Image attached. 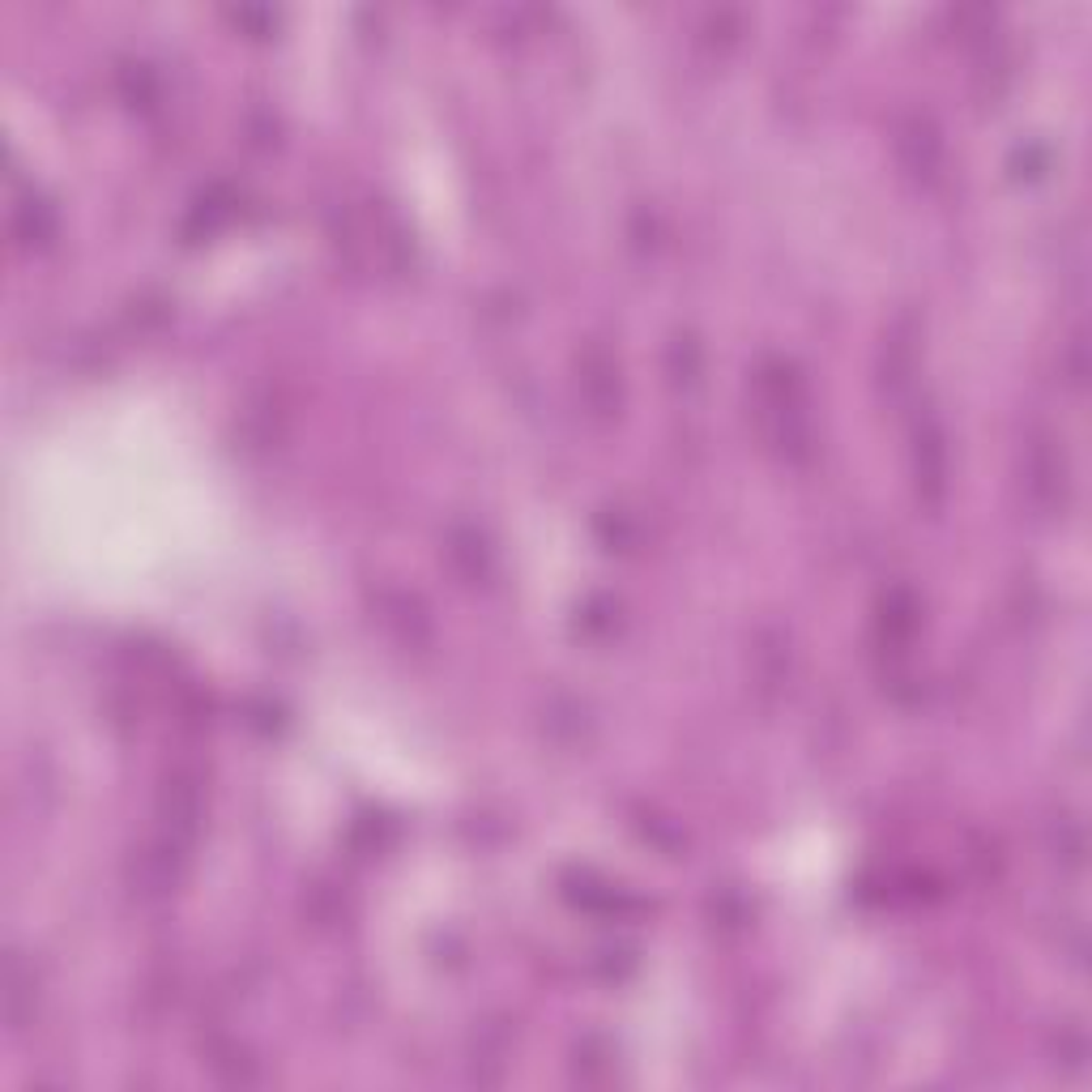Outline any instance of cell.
<instances>
[{"label": "cell", "instance_id": "obj_1", "mask_svg": "<svg viewBox=\"0 0 1092 1092\" xmlns=\"http://www.w3.org/2000/svg\"><path fill=\"white\" fill-rule=\"evenodd\" d=\"M896 154L913 180H935L943 167V137L926 116H905L896 128Z\"/></svg>", "mask_w": 1092, "mask_h": 1092}, {"label": "cell", "instance_id": "obj_2", "mask_svg": "<svg viewBox=\"0 0 1092 1092\" xmlns=\"http://www.w3.org/2000/svg\"><path fill=\"white\" fill-rule=\"evenodd\" d=\"M913 474H918V491L926 504H939L947 491V444L935 422L918 432V448H913Z\"/></svg>", "mask_w": 1092, "mask_h": 1092}, {"label": "cell", "instance_id": "obj_3", "mask_svg": "<svg viewBox=\"0 0 1092 1092\" xmlns=\"http://www.w3.org/2000/svg\"><path fill=\"white\" fill-rule=\"evenodd\" d=\"M163 824H167V840H184L197 832V820H201V790L188 781V777H171L163 786Z\"/></svg>", "mask_w": 1092, "mask_h": 1092}, {"label": "cell", "instance_id": "obj_4", "mask_svg": "<svg viewBox=\"0 0 1092 1092\" xmlns=\"http://www.w3.org/2000/svg\"><path fill=\"white\" fill-rule=\"evenodd\" d=\"M448 559L456 563V568H462V577L478 581V577L486 572V542H482L474 530H456V534L448 538Z\"/></svg>", "mask_w": 1092, "mask_h": 1092}, {"label": "cell", "instance_id": "obj_5", "mask_svg": "<svg viewBox=\"0 0 1092 1092\" xmlns=\"http://www.w3.org/2000/svg\"><path fill=\"white\" fill-rule=\"evenodd\" d=\"M671 376L679 384H696L700 380V342L691 333H679L671 342Z\"/></svg>", "mask_w": 1092, "mask_h": 1092}, {"label": "cell", "instance_id": "obj_6", "mask_svg": "<svg viewBox=\"0 0 1092 1092\" xmlns=\"http://www.w3.org/2000/svg\"><path fill=\"white\" fill-rule=\"evenodd\" d=\"M18 235L26 239V243H43V239H52L56 235V214L52 209L43 205V201H30L22 214H18Z\"/></svg>", "mask_w": 1092, "mask_h": 1092}, {"label": "cell", "instance_id": "obj_7", "mask_svg": "<svg viewBox=\"0 0 1092 1092\" xmlns=\"http://www.w3.org/2000/svg\"><path fill=\"white\" fill-rule=\"evenodd\" d=\"M1050 171V150L1041 146V141H1029V146H1020L1015 158H1011V175L1015 180H1041V175Z\"/></svg>", "mask_w": 1092, "mask_h": 1092}, {"label": "cell", "instance_id": "obj_8", "mask_svg": "<svg viewBox=\"0 0 1092 1092\" xmlns=\"http://www.w3.org/2000/svg\"><path fill=\"white\" fill-rule=\"evenodd\" d=\"M884 623L896 627L901 637H905V631L918 627V602H913V597H909L905 589H896V593L888 597V602H884Z\"/></svg>", "mask_w": 1092, "mask_h": 1092}, {"label": "cell", "instance_id": "obj_9", "mask_svg": "<svg viewBox=\"0 0 1092 1092\" xmlns=\"http://www.w3.org/2000/svg\"><path fill=\"white\" fill-rule=\"evenodd\" d=\"M30 977L22 969V961H9V1025L22 1029V1020H26V995H30Z\"/></svg>", "mask_w": 1092, "mask_h": 1092}]
</instances>
